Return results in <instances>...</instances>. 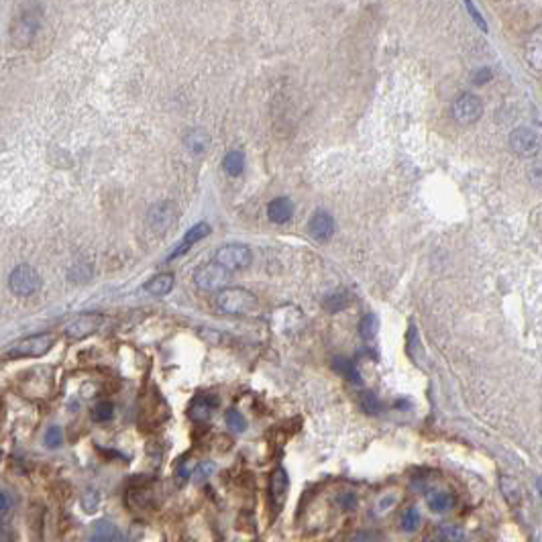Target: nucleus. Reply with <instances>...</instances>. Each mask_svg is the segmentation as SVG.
<instances>
[{"instance_id":"f257e3e1","label":"nucleus","mask_w":542,"mask_h":542,"mask_svg":"<svg viewBox=\"0 0 542 542\" xmlns=\"http://www.w3.org/2000/svg\"><path fill=\"white\" fill-rule=\"evenodd\" d=\"M216 306L223 314L230 316H242V314L255 312L259 306V300L253 292L242 290V287H225L216 296Z\"/></svg>"},{"instance_id":"f03ea898","label":"nucleus","mask_w":542,"mask_h":542,"mask_svg":"<svg viewBox=\"0 0 542 542\" xmlns=\"http://www.w3.org/2000/svg\"><path fill=\"white\" fill-rule=\"evenodd\" d=\"M9 287H11L14 296L29 298V296H33L41 290V275H39V271L27 265V263L16 265L13 273H11V277H9Z\"/></svg>"},{"instance_id":"7ed1b4c3","label":"nucleus","mask_w":542,"mask_h":542,"mask_svg":"<svg viewBox=\"0 0 542 542\" xmlns=\"http://www.w3.org/2000/svg\"><path fill=\"white\" fill-rule=\"evenodd\" d=\"M194 282L204 292H223L230 282V271L220 267L218 263H206L194 271Z\"/></svg>"},{"instance_id":"20e7f679","label":"nucleus","mask_w":542,"mask_h":542,"mask_svg":"<svg viewBox=\"0 0 542 542\" xmlns=\"http://www.w3.org/2000/svg\"><path fill=\"white\" fill-rule=\"evenodd\" d=\"M251 249L245 245H225L216 251L214 255V263H218L220 267H225L227 271H241L245 267L251 265Z\"/></svg>"},{"instance_id":"39448f33","label":"nucleus","mask_w":542,"mask_h":542,"mask_svg":"<svg viewBox=\"0 0 542 542\" xmlns=\"http://www.w3.org/2000/svg\"><path fill=\"white\" fill-rule=\"evenodd\" d=\"M484 114V102L475 94H461L453 102V118L459 125H473Z\"/></svg>"},{"instance_id":"423d86ee","label":"nucleus","mask_w":542,"mask_h":542,"mask_svg":"<svg viewBox=\"0 0 542 542\" xmlns=\"http://www.w3.org/2000/svg\"><path fill=\"white\" fill-rule=\"evenodd\" d=\"M56 344V339L53 334L49 332H39V334H33V337H27L23 341L19 342L16 347L11 349V355L13 357H41L45 353H49Z\"/></svg>"},{"instance_id":"0eeeda50","label":"nucleus","mask_w":542,"mask_h":542,"mask_svg":"<svg viewBox=\"0 0 542 542\" xmlns=\"http://www.w3.org/2000/svg\"><path fill=\"white\" fill-rule=\"evenodd\" d=\"M102 320H104V316L98 312H86L80 314V316H76L71 322H68V327H66V337L68 339H73V341H82L86 337H90L92 332H96L102 324Z\"/></svg>"},{"instance_id":"6e6552de","label":"nucleus","mask_w":542,"mask_h":542,"mask_svg":"<svg viewBox=\"0 0 542 542\" xmlns=\"http://www.w3.org/2000/svg\"><path fill=\"white\" fill-rule=\"evenodd\" d=\"M41 25V19L37 13H21L13 23V41L19 47H27L35 39Z\"/></svg>"},{"instance_id":"1a4fd4ad","label":"nucleus","mask_w":542,"mask_h":542,"mask_svg":"<svg viewBox=\"0 0 542 542\" xmlns=\"http://www.w3.org/2000/svg\"><path fill=\"white\" fill-rule=\"evenodd\" d=\"M510 147L512 151H516L518 155L530 157L534 153H538L541 149V139L534 131L530 128H516L512 135H510Z\"/></svg>"},{"instance_id":"9d476101","label":"nucleus","mask_w":542,"mask_h":542,"mask_svg":"<svg viewBox=\"0 0 542 542\" xmlns=\"http://www.w3.org/2000/svg\"><path fill=\"white\" fill-rule=\"evenodd\" d=\"M287 489H290V477H287L284 467H277V469L271 473L270 479V499L275 512H280L282 506L285 503Z\"/></svg>"},{"instance_id":"9b49d317","label":"nucleus","mask_w":542,"mask_h":542,"mask_svg":"<svg viewBox=\"0 0 542 542\" xmlns=\"http://www.w3.org/2000/svg\"><path fill=\"white\" fill-rule=\"evenodd\" d=\"M175 206L171 202H161V204H155L151 210H149V225L155 232H163L175 223Z\"/></svg>"},{"instance_id":"f8f14e48","label":"nucleus","mask_w":542,"mask_h":542,"mask_svg":"<svg viewBox=\"0 0 542 542\" xmlns=\"http://www.w3.org/2000/svg\"><path fill=\"white\" fill-rule=\"evenodd\" d=\"M216 406H218V398L216 396L202 394V396H196V398L192 399V404L188 408V416L194 422H206L214 414Z\"/></svg>"},{"instance_id":"ddd939ff","label":"nucleus","mask_w":542,"mask_h":542,"mask_svg":"<svg viewBox=\"0 0 542 542\" xmlns=\"http://www.w3.org/2000/svg\"><path fill=\"white\" fill-rule=\"evenodd\" d=\"M310 235L320 242L330 241V237L334 235V220L327 210H318L310 218Z\"/></svg>"},{"instance_id":"4468645a","label":"nucleus","mask_w":542,"mask_h":542,"mask_svg":"<svg viewBox=\"0 0 542 542\" xmlns=\"http://www.w3.org/2000/svg\"><path fill=\"white\" fill-rule=\"evenodd\" d=\"M524 56H526V61L530 63L532 70H542V25L530 33Z\"/></svg>"},{"instance_id":"2eb2a0df","label":"nucleus","mask_w":542,"mask_h":542,"mask_svg":"<svg viewBox=\"0 0 542 542\" xmlns=\"http://www.w3.org/2000/svg\"><path fill=\"white\" fill-rule=\"evenodd\" d=\"M426 503L434 513H446L455 510L456 498L455 494H451L446 489H434L426 496Z\"/></svg>"},{"instance_id":"dca6fc26","label":"nucleus","mask_w":542,"mask_h":542,"mask_svg":"<svg viewBox=\"0 0 542 542\" xmlns=\"http://www.w3.org/2000/svg\"><path fill=\"white\" fill-rule=\"evenodd\" d=\"M121 538H123V534L116 524L108 522V520H100L90 530L88 542H118Z\"/></svg>"},{"instance_id":"f3484780","label":"nucleus","mask_w":542,"mask_h":542,"mask_svg":"<svg viewBox=\"0 0 542 542\" xmlns=\"http://www.w3.org/2000/svg\"><path fill=\"white\" fill-rule=\"evenodd\" d=\"M267 216H270L271 223L275 225H285L292 220L294 216V204L290 198H275L271 200L270 206H267Z\"/></svg>"},{"instance_id":"a211bd4d","label":"nucleus","mask_w":542,"mask_h":542,"mask_svg":"<svg viewBox=\"0 0 542 542\" xmlns=\"http://www.w3.org/2000/svg\"><path fill=\"white\" fill-rule=\"evenodd\" d=\"M208 235H210V225H208V223H198V225H194V227L190 228V230H188V232L184 235L182 247H180V249H175V251H173V253L168 257V261L175 259V257L184 255L185 251H188L192 245H196V242L202 241V239H206Z\"/></svg>"},{"instance_id":"6ab92c4d","label":"nucleus","mask_w":542,"mask_h":542,"mask_svg":"<svg viewBox=\"0 0 542 542\" xmlns=\"http://www.w3.org/2000/svg\"><path fill=\"white\" fill-rule=\"evenodd\" d=\"M173 285H175V277L171 273H157L145 284V292L153 298H163L173 290Z\"/></svg>"},{"instance_id":"aec40b11","label":"nucleus","mask_w":542,"mask_h":542,"mask_svg":"<svg viewBox=\"0 0 542 542\" xmlns=\"http://www.w3.org/2000/svg\"><path fill=\"white\" fill-rule=\"evenodd\" d=\"M499 489H501V496L503 499L510 503V506H518L520 499H522V491H520V485L518 481L510 477V475H499Z\"/></svg>"},{"instance_id":"412c9836","label":"nucleus","mask_w":542,"mask_h":542,"mask_svg":"<svg viewBox=\"0 0 542 542\" xmlns=\"http://www.w3.org/2000/svg\"><path fill=\"white\" fill-rule=\"evenodd\" d=\"M332 367L339 371L341 375H344L349 382H353V384H361V375H359V371H357L355 361L344 359V357H334Z\"/></svg>"},{"instance_id":"4be33fe9","label":"nucleus","mask_w":542,"mask_h":542,"mask_svg":"<svg viewBox=\"0 0 542 542\" xmlns=\"http://www.w3.org/2000/svg\"><path fill=\"white\" fill-rule=\"evenodd\" d=\"M208 143H210V137H208V133L202 131V128H194V131H190V133L185 135V147H188L190 151H194V153H202V151L206 149Z\"/></svg>"},{"instance_id":"5701e85b","label":"nucleus","mask_w":542,"mask_h":542,"mask_svg":"<svg viewBox=\"0 0 542 542\" xmlns=\"http://www.w3.org/2000/svg\"><path fill=\"white\" fill-rule=\"evenodd\" d=\"M422 524V516H420V510L418 508H406L404 513H402V518H399V528L404 530V532H408V534H412L416 532L418 528Z\"/></svg>"},{"instance_id":"b1692460","label":"nucleus","mask_w":542,"mask_h":542,"mask_svg":"<svg viewBox=\"0 0 542 542\" xmlns=\"http://www.w3.org/2000/svg\"><path fill=\"white\" fill-rule=\"evenodd\" d=\"M377 330H379V320H377V316H375V314H365V316L361 318V322H359V334H361L365 341H371V339H375Z\"/></svg>"},{"instance_id":"393cba45","label":"nucleus","mask_w":542,"mask_h":542,"mask_svg":"<svg viewBox=\"0 0 542 542\" xmlns=\"http://www.w3.org/2000/svg\"><path fill=\"white\" fill-rule=\"evenodd\" d=\"M225 171L228 175H241L242 170H245V155L241 151H228L225 155Z\"/></svg>"},{"instance_id":"a878e982","label":"nucleus","mask_w":542,"mask_h":542,"mask_svg":"<svg viewBox=\"0 0 542 542\" xmlns=\"http://www.w3.org/2000/svg\"><path fill=\"white\" fill-rule=\"evenodd\" d=\"M439 534H441V541L444 542L465 541V530L459 526V524H442V526L439 528Z\"/></svg>"},{"instance_id":"bb28decb","label":"nucleus","mask_w":542,"mask_h":542,"mask_svg":"<svg viewBox=\"0 0 542 542\" xmlns=\"http://www.w3.org/2000/svg\"><path fill=\"white\" fill-rule=\"evenodd\" d=\"M82 508H84L86 513H96L100 510V503H102V496H100L98 489H88L82 496Z\"/></svg>"},{"instance_id":"cd10ccee","label":"nucleus","mask_w":542,"mask_h":542,"mask_svg":"<svg viewBox=\"0 0 542 542\" xmlns=\"http://www.w3.org/2000/svg\"><path fill=\"white\" fill-rule=\"evenodd\" d=\"M347 302H349V294H347L344 290H337V292H332V294L324 300V308L330 310V312H339V310H342V308L347 306Z\"/></svg>"},{"instance_id":"c85d7f7f","label":"nucleus","mask_w":542,"mask_h":542,"mask_svg":"<svg viewBox=\"0 0 542 542\" xmlns=\"http://www.w3.org/2000/svg\"><path fill=\"white\" fill-rule=\"evenodd\" d=\"M225 422H227V426L232 432H245L247 430V420H245V416L239 410H228L225 414Z\"/></svg>"},{"instance_id":"c756f323","label":"nucleus","mask_w":542,"mask_h":542,"mask_svg":"<svg viewBox=\"0 0 542 542\" xmlns=\"http://www.w3.org/2000/svg\"><path fill=\"white\" fill-rule=\"evenodd\" d=\"M92 418H94L96 422H108V420H113L114 406L111 402H100V404L94 406V410H92Z\"/></svg>"},{"instance_id":"7c9ffc66","label":"nucleus","mask_w":542,"mask_h":542,"mask_svg":"<svg viewBox=\"0 0 542 542\" xmlns=\"http://www.w3.org/2000/svg\"><path fill=\"white\" fill-rule=\"evenodd\" d=\"M214 471H216V465H214L213 461H204V463H200L198 467L192 471V479H194V484H202V481H206V479L213 475Z\"/></svg>"},{"instance_id":"2f4dec72","label":"nucleus","mask_w":542,"mask_h":542,"mask_svg":"<svg viewBox=\"0 0 542 542\" xmlns=\"http://www.w3.org/2000/svg\"><path fill=\"white\" fill-rule=\"evenodd\" d=\"M61 442H63V432H61V428H47V432H45V446H47V449H59Z\"/></svg>"},{"instance_id":"473e14b6","label":"nucleus","mask_w":542,"mask_h":542,"mask_svg":"<svg viewBox=\"0 0 542 542\" xmlns=\"http://www.w3.org/2000/svg\"><path fill=\"white\" fill-rule=\"evenodd\" d=\"M361 406H363V410L367 414H377L382 410V404H379V399L375 398L373 392H363V396H361Z\"/></svg>"},{"instance_id":"72a5a7b5","label":"nucleus","mask_w":542,"mask_h":542,"mask_svg":"<svg viewBox=\"0 0 542 542\" xmlns=\"http://www.w3.org/2000/svg\"><path fill=\"white\" fill-rule=\"evenodd\" d=\"M465 6H467V11L471 13V19H473V21L479 25V29H481V31H485V33H487V23L484 21V16H481V13H479V9H477L473 2H465Z\"/></svg>"},{"instance_id":"f704fd0d","label":"nucleus","mask_w":542,"mask_h":542,"mask_svg":"<svg viewBox=\"0 0 542 542\" xmlns=\"http://www.w3.org/2000/svg\"><path fill=\"white\" fill-rule=\"evenodd\" d=\"M11 506H13V501H11V496L6 494V491H0V516H4V513L11 510Z\"/></svg>"},{"instance_id":"c9c22d12","label":"nucleus","mask_w":542,"mask_h":542,"mask_svg":"<svg viewBox=\"0 0 542 542\" xmlns=\"http://www.w3.org/2000/svg\"><path fill=\"white\" fill-rule=\"evenodd\" d=\"M339 503H341L342 508H349V510H351V508H355V503H357L355 494H351V491H349V494H342L341 498H339Z\"/></svg>"},{"instance_id":"e433bc0d","label":"nucleus","mask_w":542,"mask_h":542,"mask_svg":"<svg viewBox=\"0 0 542 542\" xmlns=\"http://www.w3.org/2000/svg\"><path fill=\"white\" fill-rule=\"evenodd\" d=\"M491 78V70H487V68H484V70H479L477 73H475V84H485L487 80Z\"/></svg>"},{"instance_id":"4c0bfd02","label":"nucleus","mask_w":542,"mask_h":542,"mask_svg":"<svg viewBox=\"0 0 542 542\" xmlns=\"http://www.w3.org/2000/svg\"><path fill=\"white\" fill-rule=\"evenodd\" d=\"M538 491H541V498H542V479H538Z\"/></svg>"},{"instance_id":"58836bf2","label":"nucleus","mask_w":542,"mask_h":542,"mask_svg":"<svg viewBox=\"0 0 542 542\" xmlns=\"http://www.w3.org/2000/svg\"><path fill=\"white\" fill-rule=\"evenodd\" d=\"M430 542H444V541H441V538H439V541H430Z\"/></svg>"}]
</instances>
